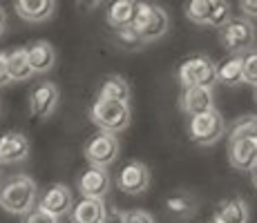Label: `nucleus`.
Instances as JSON below:
<instances>
[{
	"mask_svg": "<svg viewBox=\"0 0 257 223\" xmlns=\"http://www.w3.org/2000/svg\"><path fill=\"white\" fill-rule=\"evenodd\" d=\"M255 103H257V87H255Z\"/></svg>",
	"mask_w": 257,
	"mask_h": 223,
	"instance_id": "36",
	"label": "nucleus"
},
{
	"mask_svg": "<svg viewBox=\"0 0 257 223\" xmlns=\"http://www.w3.org/2000/svg\"><path fill=\"white\" fill-rule=\"evenodd\" d=\"M29 156V138L23 132H7L0 136V165H16Z\"/></svg>",
	"mask_w": 257,
	"mask_h": 223,
	"instance_id": "11",
	"label": "nucleus"
},
{
	"mask_svg": "<svg viewBox=\"0 0 257 223\" xmlns=\"http://www.w3.org/2000/svg\"><path fill=\"white\" fill-rule=\"evenodd\" d=\"M123 221L125 223H157L155 216L146 210H127L123 212Z\"/></svg>",
	"mask_w": 257,
	"mask_h": 223,
	"instance_id": "29",
	"label": "nucleus"
},
{
	"mask_svg": "<svg viewBox=\"0 0 257 223\" xmlns=\"http://www.w3.org/2000/svg\"><path fill=\"white\" fill-rule=\"evenodd\" d=\"M21 223H58V219H54V216H49L47 212L38 210V207H34L32 212H27V214L23 216Z\"/></svg>",
	"mask_w": 257,
	"mask_h": 223,
	"instance_id": "30",
	"label": "nucleus"
},
{
	"mask_svg": "<svg viewBox=\"0 0 257 223\" xmlns=\"http://www.w3.org/2000/svg\"><path fill=\"white\" fill-rule=\"evenodd\" d=\"M219 38H221L224 49L233 52L235 56H241V54L253 49L257 32H255V25L250 23L248 18H230V21L219 29Z\"/></svg>",
	"mask_w": 257,
	"mask_h": 223,
	"instance_id": "5",
	"label": "nucleus"
},
{
	"mask_svg": "<svg viewBox=\"0 0 257 223\" xmlns=\"http://www.w3.org/2000/svg\"><path fill=\"white\" fill-rule=\"evenodd\" d=\"M179 105L188 116H199L210 110H215V101H212V89H201V87H188L181 92Z\"/></svg>",
	"mask_w": 257,
	"mask_h": 223,
	"instance_id": "14",
	"label": "nucleus"
},
{
	"mask_svg": "<svg viewBox=\"0 0 257 223\" xmlns=\"http://www.w3.org/2000/svg\"><path fill=\"white\" fill-rule=\"evenodd\" d=\"M239 138H257V116L246 114L230 123L228 141H239Z\"/></svg>",
	"mask_w": 257,
	"mask_h": 223,
	"instance_id": "24",
	"label": "nucleus"
},
{
	"mask_svg": "<svg viewBox=\"0 0 257 223\" xmlns=\"http://www.w3.org/2000/svg\"><path fill=\"white\" fill-rule=\"evenodd\" d=\"M241 83L257 87V49L241 54Z\"/></svg>",
	"mask_w": 257,
	"mask_h": 223,
	"instance_id": "26",
	"label": "nucleus"
},
{
	"mask_svg": "<svg viewBox=\"0 0 257 223\" xmlns=\"http://www.w3.org/2000/svg\"><path fill=\"white\" fill-rule=\"evenodd\" d=\"M241 14L248 18H257V0H241L239 3Z\"/></svg>",
	"mask_w": 257,
	"mask_h": 223,
	"instance_id": "31",
	"label": "nucleus"
},
{
	"mask_svg": "<svg viewBox=\"0 0 257 223\" xmlns=\"http://www.w3.org/2000/svg\"><path fill=\"white\" fill-rule=\"evenodd\" d=\"M16 14L27 23H43L52 18L56 3L54 0H16L14 3Z\"/></svg>",
	"mask_w": 257,
	"mask_h": 223,
	"instance_id": "15",
	"label": "nucleus"
},
{
	"mask_svg": "<svg viewBox=\"0 0 257 223\" xmlns=\"http://www.w3.org/2000/svg\"><path fill=\"white\" fill-rule=\"evenodd\" d=\"M101 223H125L123 221V212L121 210H112V212H105Z\"/></svg>",
	"mask_w": 257,
	"mask_h": 223,
	"instance_id": "33",
	"label": "nucleus"
},
{
	"mask_svg": "<svg viewBox=\"0 0 257 223\" xmlns=\"http://www.w3.org/2000/svg\"><path fill=\"white\" fill-rule=\"evenodd\" d=\"M25 52H27V61H29V67H32L34 74H45L54 67V63H56V52H54V47L47 41L32 43Z\"/></svg>",
	"mask_w": 257,
	"mask_h": 223,
	"instance_id": "16",
	"label": "nucleus"
},
{
	"mask_svg": "<svg viewBox=\"0 0 257 223\" xmlns=\"http://www.w3.org/2000/svg\"><path fill=\"white\" fill-rule=\"evenodd\" d=\"M90 121L98 127V132L116 136L130 125V105L114 101H96L90 107Z\"/></svg>",
	"mask_w": 257,
	"mask_h": 223,
	"instance_id": "4",
	"label": "nucleus"
},
{
	"mask_svg": "<svg viewBox=\"0 0 257 223\" xmlns=\"http://www.w3.org/2000/svg\"><path fill=\"white\" fill-rule=\"evenodd\" d=\"M212 9V0H192L186 5V16L197 25H206Z\"/></svg>",
	"mask_w": 257,
	"mask_h": 223,
	"instance_id": "25",
	"label": "nucleus"
},
{
	"mask_svg": "<svg viewBox=\"0 0 257 223\" xmlns=\"http://www.w3.org/2000/svg\"><path fill=\"white\" fill-rule=\"evenodd\" d=\"M7 83H12L9 81V69H7V54L0 52V87L7 85Z\"/></svg>",
	"mask_w": 257,
	"mask_h": 223,
	"instance_id": "32",
	"label": "nucleus"
},
{
	"mask_svg": "<svg viewBox=\"0 0 257 223\" xmlns=\"http://www.w3.org/2000/svg\"><path fill=\"white\" fill-rule=\"evenodd\" d=\"M121 154V145H118V138L114 134L107 132H98L92 138H87L85 147H83V156L90 163V167H110L112 163L118 161Z\"/></svg>",
	"mask_w": 257,
	"mask_h": 223,
	"instance_id": "6",
	"label": "nucleus"
},
{
	"mask_svg": "<svg viewBox=\"0 0 257 223\" xmlns=\"http://www.w3.org/2000/svg\"><path fill=\"white\" fill-rule=\"evenodd\" d=\"M215 223H248V205L244 199H226L217 205Z\"/></svg>",
	"mask_w": 257,
	"mask_h": 223,
	"instance_id": "18",
	"label": "nucleus"
},
{
	"mask_svg": "<svg viewBox=\"0 0 257 223\" xmlns=\"http://www.w3.org/2000/svg\"><path fill=\"white\" fill-rule=\"evenodd\" d=\"M212 223H215V221H212Z\"/></svg>",
	"mask_w": 257,
	"mask_h": 223,
	"instance_id": "37",
	"label": "nucleus"
},
{
	"mask_svg": "<svg viewBox=\"0 0 257 223\" xmlns=\"http://www.w3.org/2000/svg\"><path fill=\"white\" fill-rule=\"evenodd\" d=\"M177 78L188 87H201V89H212V85L217 83V65L204 54H195V56L186 58L184 63L177 69Z\"/></svg>",
	"mask_w": 257,
	"mask_h": 223,
	"instance_id": "3",
	"label": "nucleus"
},
{
	"mask_svg": "<svg viewBox=\"0 0 257 223\" xmlns=\"http://www.w3.org/2000/svg\"><path fill=\"white\" fill-rule=\"evenodd\" d=\"M72 205H74V196L70 192V187L63 185V183H54L49 185L45 192H43L41 201H38V210L47 212L49 216L54 219H61V216L70 214L72 212Z\"/></svg>",
	"mask_w": 257,
	"mask_h": 223,
	"instance_id": "8",
	"label": "nucleus"
},
{
	"mask_svg": "<svg viewBox=\"0 0 257 223\" xmlns=\"http://www.w3.org/2000/svg\"><path fill=\"white\" fill-rule=\"evenodd\" d=\"M217 81L226 87H237L241 83V56H230L217 67Z\"/></svg>",
	"mask_w": 257,
	"mask_h": 223,
	"instance_id": "23",
	"label": "nucleus"
},
{
	"mask_svg": "<svg viewBox=\"0 0 257 223\" xmlns=\"http://www.w3.org/2000/svg\"><path fill=\"white\" fill-rule=\"evenodd\" d=\"M250 178H253V185L257 187V165L253 167V170H250Z\"/></svg>",
	"mask_w": 257,
	"mask_h": 223,
	"instance_id": "35",
	"label": "nucleus"
},
{
	"mask_svg": "<svg viewBox=\"0 0 257 223\" xmlns=\"http://www.w3.org/2000/svg\"><path fill=\"white\" fill-rule=\"evenodd\" d=\"M5 27H7V14H5V9L0 7V34L5 32Z\"/></svg>",
	"mask_w": 257,
	"mask_h": 223,
	"instance_id": "34",
	"label": "nucleus"
},
{
	"mask_svg": "<svg viewBox=\"0 0 257 223\" xmlns=\"http://www.w3.org/2000/svg\"><path fill=\"white\" fill-rule=\"evenodd\" d=\"M110 174L103 167H90L78 178V192L83 199H103L110 190Z\"/></svg>",
	"mask_w": 257,
	"mask_h": 223,
	"instance_id": "12",
	"label": "nucleus"
},
{
	"mask_svg": "<svg viewBox=\"0 0 257 223\" xmlns=\"http://www.w3.org/2000/svg\"><path fill=\"white\" fill-rule=\"evenodd\" d=\"M226 134V121L217 110H210L206 114L190 118L188 125V136L197 145H212Z\"/></svg>",
	"mask_w": 257,
	"mask_h": 223,
	"instance_id": "7",
	"label": "nucleus"
},
{
	"mask_svg": "<svg viewBox=\"0 0 257 223\" xmlns=\"http://www.w3.org/2000/svg\"><path fill=\"white\" fill-rule=\"evenodd\" d=\"M228 163L239 172H250L257 165V138H239L230 141Z\"/></svg>",
	"mask_w": 257,
	"mask_h": 223,
	"instance_id": "13",
	"label": "nucleus"
},
{
	"mask_svg": "<svg viewBox=\"0 0 257 223\" xmlns=\"http://www.w3.org/2000/svg\"><path fill=\"white\" fill-rule=\"evenodd\" d=\"M135 14H137V3H132V0H118V3H112L110 9H107V23H110L112 29L132 27Z\"/></svg>",
	"mask_w": 257,
	"mask_h": 223,
	"instance_id": "20",
	"label": "nucleus"
},
{
	"mask_svg": "<svg viewBox=\"0 0 257 223\" xmlns=\"http://www.w3.org/2000/svg\"><path fill=\"white\" fill-rule=\"evenodd\" d=\"M98 101H114V103H130V85L123 76H107L98 89Z\"/></svg>",
	"mask_w": 257,
	"mask_h": 223,
	"instance_id": "19",
	"label": "nucleus"
},
{
	"mask_svg": "<svg viewBox=\"0 0 257 223\" xmlns=\"http://www.w3.org/2000/svg\"><path fill=\"white\" fill-rule=\"evenodd\" d=\"M114 34H116V38H118V43L123 45V47H127V49H135V47H139V45H143L139 41V36L135 34V29L132 27H121V29H114Z\"/></svg>",
	"mask_w": 257,
	"mask_h": 223,
	"instance_id": "28",
	"label": "nucleus"
},
{
	"mask_svg": "<svg viewBox=\"0 0 257 223\" xmlns=\"http://www.w3.org/2000/svg\"><path fill=\"white\" fill-rule=\"evenodd\" d=\"M166 210L170 216H175V219H190V216H195L197 212V201L192 199V196L188 194H172L166 199Z\"/></svg>",
	"mask_w": 257,
	"mask_h": 223,
	"instance_id": "22",
	"label": "nucleus"
},
{
	"mask_svg": "<svg viewBox=\"0 0 257 223\" xmlns=\"http://www.w3.org/2000/svg\"><path fill=\"white\" fill-rule=\"evenodd\" d=\"M58 87L49 81H43L29 92V112L34 118H47L52 116L58 105Z\"/></svg>",
	"mask_w": 257,
	"mask_h": 223,
	"instance_id": "10",
	"label": "nucleus"
},
{
	"mask_svg": "<svg viewBox=\"0 0 257 223\" xmlns=\"http://www.w3.org/2000/svg\"><path fill=\"white\" fill-rule=\"evenodd\" d=\"M132 29L139 36L141 43L159 41L170 29V18H168L166 9L152 3H137V14L132 21Z\"/></svg>",
	"mask_w": 257,
	"mask_h": 223,
	"instance_id": "2",
	"label": "nucleus"
},
{
	"mask_svg": "<svg viewBox=\"0 0 257 223\" xmlns=\"http://www.w3.org/2000/svg\"><path fill=\"white\" fill-rule=\"evenodd\" d=\"M105 203L103 199H81L72 205L70 221L72 223H101L105 216Z\"/></svg>",
	"mask_w": 257,
	"mask_h": 223,
	"instance_id": "17",
	"label": "nucleus"
},
{
	"mask_svg": "<svg viewBox=\"0 0 257 223\" xmlns=\"http://www.w3.org/2000/svg\"><path fill=\"white\" fill-rule=\"evenodd\" d=\"M150 185V170H148L146 163L141 161H130L121 167L118 172V190L125 192V194H143Z\"/></svg>",
	"mask_w": 257,
	"mask_h": 223,
	"instance_id": "9",
	"label": "nucleus"
},
{
	"mask_svg": "<svg viewBox=\"0 0 257 223\" xmlns=\"http://www.w3.org/2000/svg\"><path fill=\"white\" fill-rule=\"evenodd\" d=\"M228 21H230V5L224 3V0H212V9H210V16L206 25L221 29Z\"/></svg>",
	"mask_w": 257,
	"mask_h": 223,
	"instance_id": "27",
	"label": "nucleus"
},
{
	"mask_svg": "<svg viewBox=\"0 0 257 223\" xmlns=\"http://www.w3.org/2000/svg\"><path fill=\"white\" fill-rule=\"evenodd\" d=\"M7 69H9V81L18 83V81H29L34 76L32 67L27 61V52L25 49H14L7 54Z\"/></svg>",
	"mask_w": 257,
	"mask_h": 223,
	"instance_id": "21",
	"label": "nucleus"
},
{
	"mask_svg": "<svg viewBox=\"0 0 257 223\" xmlns=\"http://www.w3.org/2000/svg\"><path fill=\"white\" fill-rule=\"evenodd\" d=\"M38 201V187L32 176L27 174H14L0 183V207L9 214L25 216L36 207Z\"/></svg>",
	"mask_w": 257,
	"mask_h": 223,
	"instance_id": "1",
	"label": "nucleus"
}]
</instances>
